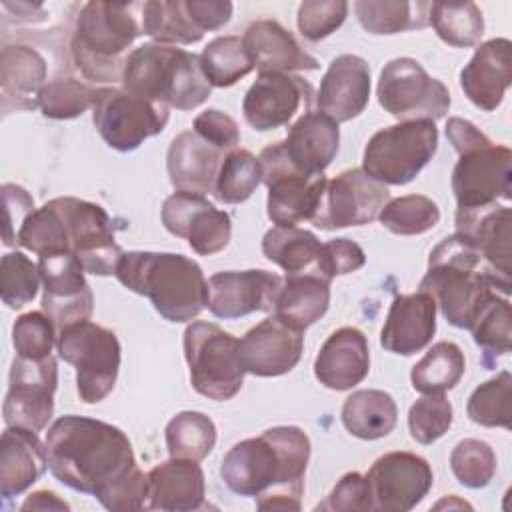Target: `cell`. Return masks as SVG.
<instances>
[{
  "mask_svg": "<svg viewBox=\"0 0 512 512\" xmlns=\"http://www.w3.org/2000/svg\"><path fill=\"white\" fill-rule=\"evenodd\" d=\"M44 444L48 468L60 484L94 496L112 512L146 508L148 474L138 468L118 426L68 414L48 428Z\"/></svg>",
  "mask_w": 512,
  "mask_h": 512,
  "instance_id": "obj_1",
  "label": "cell"
},
{
  "mask_svg": "<svg viewBox=\"0 0 512 512\" xmlns=\"http://www.w3.org/2000/svg\"><path fill=\"white\" fill-rule=\"evenodd\" d=\"M310 438L298 426H274L236 442L222 458L220 476L238 496H254L260 510H300Z\"/></svg>",
  "mask_w": 512,
  "mask_h": 512,
  "instance_id": "obj_2",
  "label": "cell"
},
{
  "mask_svg": "<svg viewBox=\"0 0 512 512\" xmlns=\"http://www.w3.org/2000/svg\"><path fill=\"white\" fill-rule=\"evenodd\" d=\"M418 290L434 298L448 324L468 330L482 302L492 292L510 296L512 282L498 278L484 264L480 250L454 232L432 248Z\"/></svg>",
  "mask_w": 512,
  "mask_h": 512,
  "instance_id": "obj_3",
  "label": "cell"
},
{
  "mask_svg": "<svg viewBox=\"0 0 512 512\" xmlns=\"http://www.w3.org/2000/svg\"><path fill=\"white\" fill-rule=\"evenodd\" d=\"M114 276L130 292L146 296L168 322H190L208 308V280L200 264L184 254L122 252Z\"/></svg>",
  "mask_w": 512,
  "mask_h": 512,
  "instance_id": "obj_4",
  "label": "cell"
},
{
  "mask_svg": "<svg viewBox=\"0 0 512 512\" xmlns=\"http://www.w3.org/2000/svg\"><path fill=\"white\" fill-rule=\"evenodd\" d=\"M142 2H86L76 16L70 54L90 82H122L126 52L142 30Z\"/></svg>",
  "mask_w": 512,
  "mask_h": 512,
  "instance_id": "obj_5",
  "label": "cell"
},
{
  "mask_svg": "<svg viewBox=\"0 0 512 512\" xmlns=\"http://www.w3.org/2000/svg\"><path fill=\"white\" fill-rule=\"evenodd\" d=\"M122 88L176 110H194L212 92L198 54L158 42H146L126 56Z\"/></svg>",
  "mask_w": 512,
  "mask_h": 512,
  "instance_id": "obj_6",
  "label": "cell"
},
{
  "mask_svg": "<svg viewBox=\"0 0 512 512\" xmlns=\"http://www.w3.org/2000/svg\"><path fill=\"white\" fill-rule=\"evenodd\" d=\"M438 150L432 120H404L372 134L364 148L362 170L384 186L412 182Z\"/></svg>",
  "mask_w": 512,
  "mask_h": 512,
  "instance_id": "obj_7",
  "label": "cell"
},
{
  "mask_svg": "<svg viewBox=\"0 0 512 512\" xmlns=\"http://www.w3.org/2000/svg\"><path fill=\"white\" fill-rule=\"evenodd\" d=\"M58 354L76 368V390L82 402H102L116 384L120 370L118 336L96 322L84 320L58 332Z\"/></svg>",
  "mask_w": 512,
  "mask_h": 512,
  "instance_id": "obj_8",
  "label": "cell"
},
{
  "mask_svg": "<svg viewBox=\"0 0 512 512\" xmlns=\"http://www.w3.org/2000/svg\"><path fill=\"white\" fill-rule=\"evenodd\" d=\"M184 358L192 388L216 402L234 398L244 384L238 338L214 322L196 320L184 330Z\"/></svg>",
  "mask_w": 512,
  "mask_h": 512,
  "instance_id": "obj_9",
  "label": "cell"
},
{
  "mask_svg": "<svg viewBox=\"0 0 512 512\" xmlns=\"http://www.w3.org/2000/svg\"><path fill=\"white\" fill-rule=\"evenodd\" d=\"M378 104L394 118L404 120H440L450 110V92L432 78L424 66L408 56L390 60L378 78Z\"/></svg>",
  "mask_w": 512,
  "mask_h": 512,
  "instance_id": "obj_10",
  "label": "cell"
},
{
  "mask_svg": "<svg viewBox=\"0 0 512 512\" xmlns=\"http://www.w3.org/2000/svg\"><path fill=\"white\" fill-rule=\"evenodd\" d=\"M168 110V106L128 92L122 86H100L92 108V122L112 150L132 152L166 128Z\"/></svg>",
  "mask_w": 512,
  "mask_h": 512,
  "instance_id": "obj_11",
  "label": "cell"
},
{
  "mask_svg": "<svg viewBox=\"0 0 512 512\" xmlns=\"http://www.w3.org/2000/svg\"><path fill=\"white\" fill-rule=\"evenodd\" d=\"M262 182L268 188L266 214L274 226H296L312 220L328 178L298 172L284 154L282 142L266 146L260 156Z\"/></svg>",
  "mask_w": 512,
  "mask_h": 512,
  "instance_id": "obj_12",
  "label": "cell"
},
{
  "mask_svg": "<svg viewBox=\"0 0 512 512\" xmlns=\"http://www.w3.org/2000/svg\"><path fill=\"white\" fill-rule=\"evenodd\" d=\"M50 204L58 210L66 228L70 252L80 260L84 272L112 276L122 256V248L116 242L108 212L100 204L74 196H58L52 198Z\"/></svg>",
  "mask_w": 512,
  "mask_h": 512,
  "instance_id": "obj_13",
  "label": "cell"
},
{
  "mask_svg": "<svg viewBox=\"0 0 512 512\" xmlns=\"http://www.w3.org/2000/svg\"><path fill=\"white\" fill-rule=\"evenodd\" d=\"M510 162V148L492 140L460 152L452 170V192L458 210L482 208L498 200L508 202L512 198Z\"/></svg>",
  "mask_w": 512,
  "mask_h": 512,
  "instance_id": "obj_14",
  "label": "cell"
},
{
  "mask_svg": "<svg viewBox=\"0 0 512 512\" xmlns=\"http://www.w3.org/2000/svg\"><path fill=\"white\" fill-rule=\"evenodd\" d=\"M58 364L54 356L28 360L16 356L10 366L8 392L4 398V424L40 432L54 414Z\"/></svg>",
  "mask_w": 512,
  "mask_h": 512,
  "instance_id": "obj_15",
  "label": "cell"
},
{
  "mask_svg": "<svg viewBox=\"0 0 512 512\" xmlns=\"http://www.w3.org/2000/svg\"><path fill=\"white\" fill-rule=\"evenodd\" d=\"M390 192L362 168H350L326 182L318 210L310 220L320 230L364 226L378 218Z\"/></svg>",
  "mask_w": 512,
  "mask_h": 512,
  "instance_id": "obj_16",
  "label": "cell"
},
{
  "mask_svg": "<svg viewBox=\"0 0 512 512\" xmlns=\"http://www.w3.org/2000/svg\"><path fill=\"white\" fill-rule=\"evenodd\" d=\"M38 272L44 288L42 312L50 316L58 332L70 324L90 320L94 296L86 272L72 252L38 256Z\"/></svg>",
  "mask_w": 512,
  "mask_h": 512,
  "instance_id": "obj_17",
  "label": "cell"
},
{
  "mask_svg": "<svg viewBox=\"0 0 512 512\" xmlns=\"http://www.w3.org/2000/svg\"><path fill=\"white\" fill-rule=\"evenodd\" d=\"M372 510L408 512L430 492L434 474L426 458L396 450L374 460L366 472Z\"/></svg>",
  "mask_w": 512,
  "mask_h": 512,
  "instance_id": "obj_18",
  "label": "cell"
},
{
  "mask_svg": "<svg viewBox=\"0 0 512 512\" xmlns=\"http://www.w3.org/2000/svg\"><path fill=\"white\" fill-rule=\"evenodd\" d=\"M314 86L298 74L264 72L242 100L244 120L258 132L286 126L298 112H310Z\"/></svg>",
  "mask_w": 512,
  "mask_h": 512,
  "instance_id": "obj_19",
  "label": "cell"
},
{
  "mask_svg": "<svg viewBox=\"0 0 512 512\" xmlns=\"http://www.w3.org/2000/svg\"><path fill=\"white\" fill-rule=\"evenodd\" d=\"M162 224L170 234L188 240L200 256L224 250L232 236L230 214L218 210L202 194L192 192L176 190L164 200Z\"/></svg>",
  "mask_w": 512,
  "mask_h": 512,
  "instance_id": "obj_20",
  "label": "cell"
},
{
  "mask_svg": "<svg viewBox=\"0 0 512 512\" xmlns=\"http://www.w3.org/2000/svg\"><path fill=\"white\" fill-rule=\"evenodd\" d=\"M280 286L282 276L262 268L216 272L208 280V310L224 320L270 312Z\"/></svg>",
  "mask_w": 512,
  "mask_h": 512,
  "instance_id": "obj_21",
  "label": "cell"
},
{
  "mask_svg": "<svg viewBox=\"0 0 512 512\" xmlns=\"http://www.w3.org/2000/svg\"><path fill=\"white\" fill-rule=\"evenodd\" d=\"M302 350L304 332L284 324L274 314L238 340V358L244 372L260 378L288 374L300 362Z\"/></svg>",
  "mask_w": 512,
  "mask_h": 512,
  "instance_id": "obj_22",
  "label": "cell"
},
{
  "mask_svg": "<svg viewBox=\"0 0 512 512\" xmlns=\"http://www.w3.org/2000/svg\"><path fill=\"white\" fill-rule=\"evenodd\" d=\"M456 232L480 250L484 264L498 278L512 282V210L506 204L456 210Z\"/></svg>",
  "mask_w": 512,
  "mask_h": 512,
  "instance_id": "obj_23",
  "label": "cell"
},
{
  "mask_svg": "<svg viewBox=\"0 0 512 512\" xmlns=\"http://www.w3.org/2000/svg\"><path fill=\"white\" fill-rule=\"evenodd\" d=\"M370 100V66L362 56H336L322 76L316 96L318 112L336 124L348 122L364 112Z\"/></svg>",
  "mask_w": 512,
  "mask_h": 512,
  "instance_id": "obj_24",
  "label": "cell"
},
{
  "mask_svg": "<svg viewBox=\"0 0 512 512\" xmlns=\"http://www.w3.org/2000/svg\"><path fill=\"white\" fill-rule=\"evenodd\" d=\"M512 82V42L492 38L482 42L470 62L460 70V86L466 98L480 110H496Z\"/></svg>",
  "mask_w": 512,
  "mask_h": 512,
  "instance_id": "obj_25",
  "label": "cell"
},
{
  "mask_svg": "<svg viewBox=\"0 0 512 512\" xmlns=\"http://www.w3.org/2000/svg\"><path fill=\"white\" fill-rule=\"evenodd\" d=\"M436 332V302L418 290L400 294L392 300L382 332L380 346L392 354L412 356L424 350Z\"/></svg>",
  "mask_w": 512,
  "mask_h": 512,
  "instance_id": "obj_26",
  "label": "cell"
},
{
  "mask_svg": "<svg viewBox=\"0 0 512 512\" xmlns=\"http://www.w3.org/2000/svg\"><path fill=\"white\" fill-rule=\"evenodd\" d=\"M370 370V348L362 330L342 326L320 346L314 360L316 380L336 392L360 384Z\"/></svg>",
  "mask_w": 512,
  "mask_h": 512,
  "instance_id": "obj_27",
  "label": "cell"
},
{
  "mask_svg": "<svg viewBox=\"0 0 512 512\" xmlns=\"http://www.w3.org/2000/svg\"><path fill=\"white\" fill-rule=\"evenodd\" d=\"M280 142L298 172L320 176L338 154L340 128L330 116L310 110L290 124L288 136Z\"/></svg>",
  "mask_w": 512,
  "mask_h": 512,
  "instance_id": "obj_28",
  "label": "cell"
},
{
  "mask_svg": "<svg viewBox=\"0 0 512 512\" xmlns=\"http://www.w3.org/2000/svg\"><path fill=\"white\" fill-rule=\"evenodd\" d=\"M244 48L260 74L264 72H300L318 70V60L302 48L296 36L276 20H256L252 22L244 36Z\"/></svg>",
  "mask_w": 512,
  "mask_h": 512,
  "instance_id": "obj_29",
  "label": "cell"
},
{
  "mask_svg": "<svg viewBox=\"0 0 512 512\" xmlns=\"http://www.w3.org/2000/svg\"><path fill=\"white\" fill-rule=\"evenodd\" d=\"M226 154L228 152L212 146L194 130H184L174 136L168 146V178L180 192L206 196L214 190V182Z\"/></svg>",
  "mask_w": 512,
  "mask_h": 512,
  "instance_id": "obj_30",
  "label": "cell"
},
{
  "mask_svg": "<svg viewBox=\"0 0 512 512\" xmlns=\"http://www.w3.org/2000/svg\"><path fill=\"white\" fill-rule=\"evenodd\" d=\"M206 506V480L200 464L186 458H170L148 472L150 510L190 512Z\"/></svg>",
  "mask_w": 512,
  "mask_h": 512,
  "instance_id": "obj_31",
  "label": "cell"
},
{
  "mask_svg": "<svg viewBox=\"0 0 512 512\" xmlns=\"http://www.w3.org/2000/svg\"><path fill=\"white\" fill-rule=\"evenodd\" d=\"M48 468L46 444L38 432L6 426L0 440V494L4 500L20 496Z\"/></svg>",
  "mask_w": 512,
  "mask_h": 512,
  "instance_id": "obj_32",
  "label": "cell"
},
{
  "mask_svg": "<svg viewBox=\"0 0 512 512\" xmlns=\"http://www.w3.org/2000/svg\"><path fill=\"white\" fill-rule=\"evenodd\" d=\"M46 58L28 44H6L0 52L2 110H34L46 86Z\"/></svg>",
  "mask_w": 512,
  "mask_h": 512,
  "instance_id": "obj_33",
  "label": "cell"
},
{
  "mask_svg": "<svg viewBox=\"0 0 512 512\" xmlns=\"http://www.w3.org/2000/svg\"><path fill=\"white\" fill-rule=\"evenodd\" d=\"M330 282L316 272L286 274L272 308L274 316L304 332L326 314L330 306Z\"/></svg>",
  "mask_w": 512,
  "mask_h": 512,
  "instance_id": "obj_34",
  "label": "cell"
},
{
  "mask_svg": "<svg viewBox=\"0 0 512 512\" xmlns=\"http://www.w3.org/2000/svg\"><path fill=\"white\" fill-rule=\"evenodd\" d=\"M344 428L360 440H378L388 436L398 420L394 398L376 388L352 392L342 404Z\"/></svg>",
  "mask_w": 512,
  "mask_h": 512,
  "instance_id": "obj_35",
  "label": "cell"
},
{
  "mask_svg": "<svg viewBox=\"0 0 512 512\" xmlns=\"http://www.w3.org/2000/svg\"><path fill=\"white\" fill-rule=\"evenodd\" d=\"M468 330L482 350V366L494 368L496 360L512 348V310L508 296L492 292L478 308Z\"/></svg>",
  "mask_w": 512,
  "mask_h": 512,
  "instance_id": "obj_36",
  "label": "cell"
},
{
  "mask_svg": "<svg viewBox=\"0 0 512 512\" xmlns=\"http://www.w3.org/2000/svg\"><path fill=\"white\" fill-rule=\"evenodd\" d=\"M322 242L310 230L298 226H272L262 238L264 256L286 274L316 272Z\"/></svg>",
  "mask_w": 512,
  "mask_h": 512,
  "instance_id": "obj_37",
  "label": "cell"
},
{
  "mask_svg": "<svg viewBox=\"0 0 512 512\" xmlns=\"http://www.w3.org/2000/svg\"><path fill=\"white\" fill-rule=\"evenodd\" d=\"M466 370V358L458 344L440 340L412 366L410 382L420 394H444L452 390Z\"/></svg>",
  "mask_w": 512,
  "mask_h": 512,
  "instance_id": "obj_38",
  "label": "cell"
},
{
  "mask_svg": "<svg viewBox=\"0 0 512 512\" xmlns=\"http://www.w3.org/2000/svg\"><path fill=\"white\" fill-rule=\"evenodd\" d=\"M360 26L370 34H400L406 30H422L430 24V2H354Z\"/></svg>",
  "mask_w": 512,
  "mask_h": 512,
  "instance_id": "obj_39",
  "label": "cell"
},
{
  "mask_svg": "<svg viewBox=\"0 0 512 512\" xmlns=\"http://www.w3.org/2000/svg\"><path fill=\"white\" fill-rule=\"evenodd\" d=\"M142 30L158 44H194L204 32L194 24L186 0L142 2Z\"/></svg>",
  "mask_w": 512,
  "mask_h": 512,
  "instance_id": "obj_40",
  "label": "cell"
},
{
  "mask_svg": "<svg viewBox=\"0 0 512 512\" xmlns=\"http://www.w3.org/2000/svg\"><path fill=\"white\" fill-rule=\"evenodd\" d=\"M164 440L170 458L200 462L216 444V426L210 416L196 410H184L170 418L164 430Z\"/></svg>",
  "mask_w": 512,
  "mask_h": 512,
  "instance_id": "obj_41",
  "label": "cell"
},
{
  "mask_svg": "<svg viewBox=\"0 0 512 512\" xmlns=\"http://www.w3.org/2000/svg\"><path fill=\"white\" fill-rule=\"evenodd\" d=\"M430 24L454 48L476 46L484 34V16L474 2H430Z\"/></svg>",
  "mask_w": 512,
  "mask_h": 512,
  "instance_id": "obj_42",
  "label": "cell"
},
{
  "mask_svg": "<svg viewBox=\"0 0 512 512\" xmlns=\"http://www.w3.org/2000/svg\"><path fill=\"white\" fill-rule=\"evenodd\" d=\"M198 56L212 88H228L254 70L240 36H218L210 40Z\"/></svg>",
  "mask_w": 512,
  "mask_h": 512,
  "instance_id": "obj_43",
  "label": "cell"
},
{
  "mask_svg": "<svg viewBox=\"0 0 512 512\" xmlns=\"http://www.w3.org/2000/svg\"><path fill=\"white\" fill-rule=\"evenodd\" d=\"M262 182L260 160L244 148L230 150L218 170L214 182V198L224 204H240L246 202L258 184Z\"/></svg>",
  "mask_w": 512,
  "mask_h": 512,
  "instance_id": "obj_44",
  "label": "cell"
},
{
  "mask_svg": "<svg viewBox=\"0 0 512 512\" xmlns=\"http://www.w3.org/2000/svg\"><path fill=\"white\" fill-rule=\"evenodd\" d=\"M378 220L392 234L416 236L432 230L440 222V208L424 194H408L388 200Z\"/></svg>",
  "mask_w": 512,
  "mask_h": 512,
  "instance_id": "obj_45",
  "label": "cell"
},
{
  "mask_svg": "<svg viewBox=\"0 0 512 512\" xmlns=\"http://www.w3.org/2000/svg\"><path fill=\"white\" fill-rule=\"evenodd\" d=\"M510 402L512 374L502 370L474 388L466 402V414L474 424L486 428H510Z\"/></svg>",
  "mask_w": 512,
  "mask_h": 512,
  "instance_id": "obj_46",
  "label": "cell"
},
{
  "mask_svg": "<svg viewBox=\"0 0 512 512\" xmlns=\"http://www.w3.org/2000/svg\"><path fill=\"white\" fill-rule=\"evenodd\" d=\"M100 88L86 84L78 78H56L46 82L40 92L38 108L46 118L70 120L94 108Z\"/></svg>",
  "mask_w": 512,
  "mask_h": 512,
  "instance_id": "obj_47",
  "label": "cell"
},
{
  "mask_svg": "<svg viewBox=\"0 0 512 512\" xmlns=\"http://www.w3.org/2000/svg\"><path fill=\"white\" fill-rule=\"evenodd\" d=\"M16 244L38 256L52 252H70L64 222L58 210L50 204V200L42 208H36L24 220Z\"/></svg>",
  "mask_w": 512,
  "mask_h": 512,
  "instance_id": "obj_48",
  "label": "cell"
},
{
  "mask_svg": "<svg viewBox=\"0 0 512 512\" xmlns=\"http://www.w3.org/2000/svg\"><path fill=\"white\" fill-rule=\"evenodd\" d=\"M40 286L38 264H34L24 252H6L0 264V294L2 302L20 310L36 298Z\"/></svg>",
  "mask_w": 512,
  "mask_h": 512,
  "instance_id": "obj_49",
  "label": "cell"
},
{
  "mask_svg": "<svg viewBox=\"0 0 512 512\" xmlns=\"http://www.w3.org/2000/svg\"><path fill=\"white\" fill-rule=\"evenodd\" d=\"M450 468L466 488H484L496 474V454L484 440L464 438L450 452Z\"/></svg>",
  "mask_w": 512,
  "mask_h": 512,
  "instance_id": "obj_50",
  "label": "cell"
},
{
  "mask_svg": "<svg viewBox=\"0 0 512 512\" xmlns=\"http://www.w3.org/2000/svg\"><path fill=\"white\" fill-rule=\"evenodd\" d=\"M58 330L46 312H26L12 326V346L16 356L28 360H44L52 356Z\"/></svg>",
  "mask_w": 512,
  "mask_h": 512,
  "instance_id": "obj_51",
  "label": "cell"
},
{
  "mask_svg": "<svg viewBox=\"0 0 512 512\" xmlns=\"http://www.w3.org/2000/svg\"><path fill=\"white\" fill-rule=\"evenodd\" d=\"M452 404L444 394H424L408 410V430L418 444H432L452 426Z\"/></svg>",
  "mask_w": 512,
  "mask_h": 512,
  "instance_id": "obj_52",
  "label": "cell"
},
{
  "mask_svg": "<svg viewBox=\"0 0 512 512\" xmlns=\"http://www.w3.org/2000/svg\"><path fill=\"white\" fill-rule=\"evenodd\" d=\"M348 8L350 6L344 0H306L298 6V30L306 40L318 42L342 26Z\"/></svg>",
  "mask_w": 512,
  "mask_h": 512,
  "instance_id": "obj_53",
  "label": "cell"
},
{
  "mask_svg": "<svg viewBox=\"0 0 512 512\" xmlns=\"http://www.w3.org/2000/svg\"><path fill=\"white\" fill-rule=\"evenodd\" d=\"M366 264V254L350 238H332L328 242H322L318 258H316V274H320L326 280H332L336 276H344L350 272L360 270Z\"/></svg>",
  "mask_w": 512,
  "mask_h": 512,
  "instance_id": "obj_54",
  "label": "cell"
},
{
  "mask_svg": "<svg viewBox=\"0 0 512 512\" xmlns=\"http://www.w3.org/2000/svg\"><path fill=\"white\" fill-rule=\"evenodd\" d=\"M316 510H332V512L372 510V496H370L366 474H360V472L344 474L338 480V484L332 488V492L326 496V500L316 506Z\"/></svg>",
  "mask_w": 512,
  "mask_h": 512,
  "instance_id": "obj_55",
  "label": "cell"
},
{
  "mask_svg": "<svg viewBox=\"0 0 512 512\" xmlns=\"http://www.w3.org/2000/svg\"><path fill=\"white\" fill-rule=\"evenodd\" d=\"M192 130L212 146L220 148L222 152H230L240 144V128L236 120L216 108H208L200 112L194 118Z\"/></svg>",
  "mask_w": 512,
  "mask_h": 512,
  "instance_id": "obj_56",
  "label": "cell"
},
{
  "mask_svg": "<svg viewBox=\"0 0 512 512\" xmlns=\"http://www.w3.org/2000/svg\"><path fill=\"white\" fill-rule=\"evenodd\" d=\"M2 202H4L2 238H4L6 246H16V238H18V232H20L24 220L36 210L34 198L20 184L6 182V184H2Z\"/></svg>",
  "mask_w": 512,
  "mask_h": 512,
  "instance_id": "obj_57",
  "label": "cell"
},
{
  "mask_svg": "<svg viewBox=\"0 0 512 512\" xmlns=\"http://www.w3.org/2000/svg\"><path fill=\"white\" fill-rule=\"evenodd\" d=\"M186 8L194 24L202 32L220 30L232 18V2L226 0H186Z\"/></svg>",
  "mask_w": 512,
  "mask_h": 512,
  "instance_id": "obj_58",
  "label": "cell"
},
{
  "mask_svg": "<svg viewBox=\"0 0 512 512\" xmlns=\"http://www.w3.org/2000/svg\"><path fill=\"white\" fill-rule=\"evenodd\" d=\"M446 138L450 140V144L454 146V150L460 154L472 146H478V144H484L488 142L490 138L478 130L470 120H464V118H448L446 122Z\"/></svg>",
  "mask_w": 512,
  "mask_h": 512,
  "instance_id": "obj_59",
  "label": "cell"
},
{
  "mask_svg": "<svg viewBox=\"0 0 512 512\" xmlns=\"http://www.w3.org/2000/svg\"><path fill=\"white\" fill-rule=\"evenodd\" d=\"M22 512L28 510H70V504L64 502L56 492L52 490H38L32 492L20 506Z\"/></svg>",
  "mask_w": 512,
  "mask_h": 512,
  "instance_id": "obj_60",
  "label": "cell"
}]
</instances>
